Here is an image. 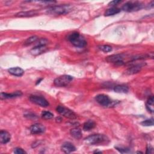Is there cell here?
<instances>
[{
	"mask_svg": "<svg viewBox=\"0 0 154 154\" xmlns=\"http://www.w3.org/2000/svg\"><path fill=\"white\" fill-rule=\"evenodd\" d=\"M146 153H153V147L151 146V145L148 144L147 147Z\"/></svg>",
	"mask_w": 154,
	"mask_h": 154,
	"instance_id": "cell-30",
	"label": "cell"
},
{
	"mask_svg": "<svg viewBox=\"0 0 154 154\" xmlns=\"http://www.w3.org/2000/svg\"><path fill=\"white\" fill-rule=\"evenodd\" d=\"M141 124L143 126H153V119H147L146 120L143 121Z\"/></svg>",
	"mask_w": 154,
	"mask_h": 154,
	"instance_id": "cell-26",
	"label": "cell"
},
{
	"mask_svg": "<svg viewBox=\"0 0 154 154\" xmlns=\"http://www.w3.org/2000/svg\"><path fill=\"white\" fill-rule=\"evenodd\" d=\"M8 72L10 74L16 76H21L24 73V70L19 67H11L8 69Z\"/></svg>",
	"mask_w": 154,
	"mask_h": 154,
	"instance_id": "cell-16",
	"label": "cell"
},
{
	"mask_svg": "<svg viewBox=\"0 0 154 154\" xmlns=\"http://www.w3.org/2000/svg\"><path fill=\"white\" fill-rule=\"evenodd\" d=\"M124 57L125 55L123 54H114L108 56L106 58V60L107 62L113 63L116 66H122L125 64V62L123 61Z\"/></svg>",
	"mask_w": 154,
	"mask_h": 154,
	"instance_id": "cell-7",
	"label": "cell"
},
{
	"mask_svg": "<svg viewBox=\"0 0 154 154\" xmlns=\"http://www.w3.org/2000/svg\"><path fill=\"white\" fill-rule=\"evenodd\" d=\"M67 39L73 45L78 48H83L87 45V42L84 37L77 32L69 34Z\"/></svg>",
	"mask_w": 154,
	"mask_h": 154,
	"instance_id": "cell-2",
	"label": "cell"
},
{
	"mask_svg": "<svg viewBox=\"0 0 154 154\" xmlns=\"http://www.w3.org/2000/svg\"><path fill=\"white\" fill-rule=\"evenodd\" d=\"M42 117L43 119L45 120H49V119H51L52 118H53L54 115L52 112H49V111H44L42 112Z\"/></svg>",
	"mask_w": 154,
	"mask_h": 154,
	"instance_id": "cell-24",
	"label": "cell"
},
{
	"mask_svg": "<svg viewBox=\"0 0 154 154\" xmlns=\"http://www.w3.org/2000/svg\"><path fill=\"white\" fill-rule=\"evenodd\" d=\"M38 13L35 11H21L16 14L17 17H31L37 15Z\"/></svg>",
	"mask_w": 154,
	"mask_h": 154,
	"instance_id": "cell-17",
	"label": "cell"
},
{
	"mask_svg": "<svg viewBox=\"0 0 154 154\" xmlns=\"http://www.w3.org/2000/svg\"><path fill=\"white\" fill-rule=\"evenodd\" d=\"M96 126V123L92 120L86 121L83 125V129L85 131H89Z\"/></svg>",
	"mask_w": 154,
	"mask_h": 154,
	"instance_id": "cell-18",
	"label": "cell"
},
{
	"mask_svg": "<svg viewBox=\"0 0 154 154\" xmlns=\"http://www.w3.org/2000/svg\"><path fill=\"white\" fill-rule=\"evenodd\" d=\"M47 49L48 48L46 46V45H35L30 50L29 52L32 55L36 56L45 52L47 51Z\"/></svg>",
	"mask_w": 154,
	"mask_h": 154,
	"instance_id": "cell-12",
	"label": "cell"
},
{
	"mask_svg": "<svg viewBox=\"0 0 154 154\" xmlns=\"http://www.w3.org/2000/svg\"><path fill=\"white\" fill-rule=\"evenodd\" d=\"M121 2V1H117V0H114V1H111L108 5H111V6H114L116 5H117L119 3H120Z\"/></svg>",
	"mask_w": 154,
	"mask_h": 154,
	"instance_id": "cell-29",
	"label": "cell"
},
{
	"mask_svg": "<svg viewBox=\"0 0 154 154\" xmlns=\"http://www.w3.org/2000/svg\"><path fill=\"white\" fill-rule=\"evenodd\" d=\"M143 5L140 2H132L129 1L126 3H125L123 7L122 10L126 12H133V11H137L141 8H143Z\"/></svg>",
	"mask_w": 154,
	"mask_h": 154,
	"instance_id": "cell-4",
	"label": "cell"
},
{
	"mask_svg": "<svg viewBox=\"0 0 154 154\" xmlns=\"http://www.w3.org/2000/svg\"><path fill=\"white\" fill-rule=\"evenodd\" d=\"M22 95V93L20 91H16L13 93H1V97L2 99H11L17 97H20Z\"/></svg>",
	"mask_w": 154,
	"mask_h": 154,
	"instance_id": "cell-15",
	"label": "cell"
},
{
	"mask_svg": "<svg viewBox=\"0 0 154 154\" xmlns=\"http://www.w3.org/2000/svg\"><path fill=\"white\" fill-rule=\"evenodd\" d=\"M146 65V63H137L135 64H133L131 67H129L126 71L125 72V73L126 75H134L135 73H138L141 68L144 67Z\"/></svg>",
	"mask_w": 154,
	"mask_h": 154,
	"instance_id": "cell-10",
	"label": "cell"
},
{
	"mask_svg": "<svg viewBox=\"0 0 154 154\" xmlns=\"http://www.w3.org/2000/svg\"><path fill=\"white\" fill-rule=\"evenodd\" d=\"M99 48L104 52H109L112 51V47L109 45H101L99 46Z\"/></svg>",
	"mask_w": 154,
	"mask_h": 154,
	"instance_id": "cell-25",
	"label": "cell"
},
{
	"mask_svg": "<svg viewBox=\"0 0 154 154\" xmlns=\"http://www.w3.org/2000/svg\"><path fill=\"white\" fill-rule=\"evenodd\" d=\"M121 11V10L119 8H117V7H112L110 8H108L107 9L105 13H104V15L105 16H112V15H114V14H118L119 13H120Z\"/></svg>",
	"mask_w": 154,
	"mask_h": 154,
	"instance_id": "cell-21",
	"label": "cell"
},
{
	"mask_svg": "<svg viewBox=\"0 0 154 154\" xmlns=\"http://www.w3.org/2000/svg\"><path fill=\"white\" fill-rule=\"evenodd\" d=\"M115 148L118 150L119 151L120 153H128L130 151V150L128 149V148H125V147H115Z\"/></svg>",
	"mask_w": 154,
	"mask_h": 154,
	"instance_id": "cell-27",
	"label": "cell"
},
{
	"mask_svg": "<svg viewBox=\"0 0 154 154\" xmlns=\"http://www.w3.org/2000/svg\"><path fill=\"white\" fill-rule=\"evenodd\" d=\"M73 80V77L70 75H64L55 79L54 84L57 87H65Z\"/></svg>",
	"mask_w": 154,
	"mask_h": 154,
	"instance_id": "cell-6",
	"label": "cell"
},
{
	"mask_svg": "<svg viewBox=\"0 0 154 154\" xmlns=\"http://www.w3.org/2000/svg\"><path fill=\"white\" fill-rule=\"evenodd\" d=\"M61 150L66 153H69L73 152H75L76 150V147L70 142H65L64 143L61 147Z\"/></svg>",
	"mask_w": 154,
	"mask_h": 154,
	"instance_id": "cell-13",
	"label": "cell"
},
{
	"mask_svg": "<svg viewBox=\"0 0 154 154\" xmlns=\"http://www.w3.org/2000/svg\"><path fill=\"white\" fill-rule=\"evenodd\" d=\"M72 10V7L69 5H62L53 6L49 8L46 12L50 14L61 15L69 13Z\"/></svg>",
	"mask_w": 154,
	"mask_h": 154,
	"instance_id": "cell-3",
	"label": "cell"
},
{
	"mask_svg": "<svg viewBox=\"0 0 154 154\" xmlns=\"http://www.w3.org/2000/svg\"><path fill=\"white\" fill-rule=\"evenodd\" d=\"M84 141L89 145H96L105 144L109 141L108 137L104 134H93L85 138Z\"/></svg>",
	"mask_w": 154,
	"mask_h": 154,
	"instance_id": "cell-1",
	"label": "cell"
},
{
	"mask_svg": "<svg viewBox=\"0 0 154 154\" xmlns=\"http://www.w3.org/2000/svg\"><path fill=\"white\" fill-rule=\"evenodd\" d=\"M94 153H101L102 152H100V151H94Z\"/></svg>",
	"mask_w": 154,
	"mask_h": 154,
	"instance_id": "cell-31",
	"label": "cell"
},
{
	"mask_svg": "<svg viewBox=\"0 0 154 154\" xmlns=\"http://www.w3.org/2000/svg\"><path fill=\"white\" fill-rule=\"evenodd\" d=\"M57 111L61 115L65 117L70 119H75L77 117L76 114L71 109L64 107V106L58 105L56 108Z\"/></svg>",
	"mask_w": 154,
	"mask_h": 154,
	"instance_id": "cell-8",
	"label": "cell"
},
{
	"mask_svg": "<svg viewBox=\"0 0 154 154\" xmlns=\"http://www.w3.org/2000/svg\"><path fill=\"white\" fill-rule=\"evenodd\" d=\"M95 100L100 105L103 106H114L116 103L112 100L107 95L103 94H100L95 97Z\"/></svg>",
	"mask_w": 154,
	"mask_h": 154,
	"instance_id": "cell-5",
	"label": "cell"
},
{
	"mask_svg": "<svg viewBox=\"0 0 154 154\" xmlns=\"http://www.w3.org/2000/svg\"><path fill=\"white\" fill-rule=\"evenodd\" d=\"M11 135L8 132L5 130H1L0 132V142L2 144H6L10 141Z\"/></svg>",
	"mask_w": 154,
	"mask_h": 154,
	"instance_id": "cell-14",
	"label": "cell"
},
{
	"mask_svg": "<svg viewBox=\"0 0 154 154\" xmlns=\"http://www.w3.org/2000/svg\"><path fill=\"white\" fill-rule=\"evenodd\" d=\"M70 133L71 135L76 139H80L82 135L81 129L78 128L72 129L70 131Z\"/></svg>",
	"mask_w": 154,
	"mask_h": 154,
	"instance_id": "cell-22",
	"label": "cell"
},
{
	"mask_svg": "<svg viewBox=\"0 0 154 154\" xmlns=\"http://www.w3.org/2000/svg\"><path fill=\"white\" fill-rule=\"evenodd\" d=\"M45 127L41 123H35L32 125L29 128L30 132L32 134H40L45 131Z\"/></svg>",
	"mask_w": 154,
	"mask_h": 154,
	"instance_id": "cell-11",
	"label": "cell"
},
{
	"mask_svg": "<svg viewBox=\"0 0 154 154\" xmlns=\"http://www.w3.org/2000/svg\"><path fill=\"white\" fill-rule=\"evenodd\" d=\"M13 152L14 153H16V154H24V153H26V152L24 150H23L22 148H20V147H16V148L14 149Z\"/></svg>",
	"mask_w": 154,
	"mask_h": 154,
	"instance_id": "cell-28",
	"label": "cell"
},
{
	"mask_svg": "<svg viewBox=\"0 0 154 154\" xmlns=\"http://www.w3.org/2000/svg\"><path fill=\"white\" fill-rule=\"evenodd\" d=\"M38 40V38L37 36L36 35H33V36H31L29 38H28L24 42V45L25 46H28V45H29L33 43H35L36 42L37 40Z\"/></svg>",
	"mask_w": 154,
	"mask_h": 154,
	"instance_id": "cell-23",
	"label": "cell"
},
{
	"mask_svg": "<svg viewBox=\"0 0 154 154\" xmlns=\"http://www.w3.org/2000/svg\"><path fill=\"white\" fill-rule=\"evenodd\" d=\"M114 91L119 93H127L129 91V88L125 85H117L114 87Z\"/></svg>",
	"mask_w": 154,
	"mask_h": 154,
	"instance_id": "cell-19",
	"label": "cell"
},
{
	"mask_svg": "<svg viewBox=\"0 0 154 154\" xmlns=\"http://www.w3.org/2000/svg\"><path fill=\"white\" fill-rule=\"evenodd\" d=\"M154 99L153 97L152 96H150L146 102V108L148 111L153 113L154 111Z\"/></svg>",
	"mask_w": 154,
	"mask_h": 154,
	"instance_id": "cell-20",
	"label": "cell"
},
{
	"mask_svg": "<svg viewBox=\"0 0 154 154\" xmlns=\"http://www.w3.org/2000/svg\"><path fill=\"white\" fill-rule=\"evenodd\" d=\"M29 100L32 103L42 107H47L49 105L48 101L43 97L37 95H31Z\"/></svg>",
	"mask_w": 154,
	"mask_h": 154,
	"instance_id": "cell-9",
	"label": "cell"
}]
</instances>
